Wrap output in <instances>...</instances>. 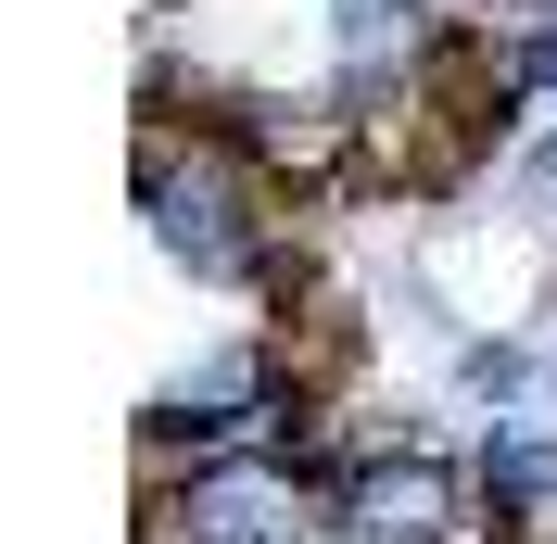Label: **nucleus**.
<instances>
[{
  "mask_svg": "<svg viewBox=\"0 0 557 544\" xmlns=\"http://www.w3.org/2000/svg\"><path fill=\"white\" fill-rule=\"evenodd\" d=\"M139 215H152V240H165L190 279H215V292L278 279V190H267V165H253L242 139L152 127L139 139Z\"/></svg>",
  "mask_w": 557,
  "mask_h": 544,
  "instance_id": "1",
  "label": "nucleus"
},
{
  "mask_svg": "<svg viewBox=\"0 0 557 544\" xmlns=\"http://www.w3.org/2000/svg\"><path fill=\"white\" fill-rule=\"evenodd\" d=\"M343 544H456L469 532V469L431 456V443H393V456H355L343 494H330Z\"/></svg>",
  "mask_w": 557,
  "mask_h": 544,
  "instance_id": "2",
  "label": "nucleus"
},
{
  "mask_svg": "<svg viewBox=\"0 0 557 544\" xmlns=\"http://www.w3.org/2000/svg\"><path fill=\"white\" fill-rule=\"evenodd\" d=\"M305 469L292 456H203V469L165 494L177 544H305Z\"/></svg>",
  "mask_w": 557,
  "mask_h": 544,
  "instance_id": "3",
  "label": "nucleus"
},
{
  "mask_svg": "<svg viewBox=\"0 0 557 544\" xmlns=\"http://www.w3.org/2000/svg\"><path fill=\"white\" fill-rule=\"evenodd\" d=\"M267 406H278L267 355H253V342H228V355H203V368L152 406V443H228V431H253Z\"/></svg>",
  "mask_w": 557,
  "mask_h": 544,
  "instance_id": "4",
  "label": "nucleus"
},
{
  "mask_svg": "<svg viewBox=\"0 0 557 544\" xmlns=\"http://www.w3.org/2000/svg\"><path fill=\"white\" fill-rule=\"evenodd\" d=\"M330 38H343V76H355V89H381V102L444 51L431 0H330Z\"/></svg>",
  "mask_w": 557,
  "mask_h": 544,
  "instance_id": "5",
  "label": "nucleus"
}]
</instances>
